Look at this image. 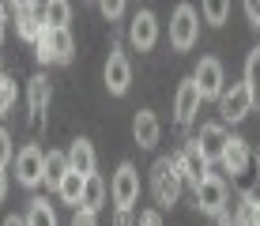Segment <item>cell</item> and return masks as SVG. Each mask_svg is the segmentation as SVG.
Segmentation results:
<instances>
[{"label": "cell", "mask_w": 260, "mask_h": 226, "mask_svg": "<svg viewBox=\"0 0 260 226\" xmlns=\"http://www.w3.org/2000/svg\"><path fill=\"white\" fill-rule=\"evenodd\" d=\"M102 15H106V19H121L124 4H121V0H102Z\"/></svg>", "instance_id": "obj_30"}, {"label": "cell", "mask_w": 260, "mask_h": 226, "mask_svg": "<svg viewBox=\"0 0 260 226\" xmlns=\"http://www.w3.org/2000/svg\"><path fill=\"white\" fill-rule=\"evenodd\" d=\"M196 87H200V98H222V90H226V79H222V64L215 57H204L200 64L192 72Z\"/></svg>", "instance_id": "obj_10"}, {"label": "cell", "mask_w": 260, "mask_h": 226, "mask_svg": "<svg viewBox=\"0 0 260 226\" xmlns=\"http://www.w3.org/2000/svg\"><path fill=\"white\" fill-rule=\"evenodd\" d=\"M15 177H19V185L26 188H38L42 181H46V155H42V147H23L19 155H15Z\"/></svg>", "instance_id": "obj_6"}, {"label": "cell", "mask_w": 260, "mask_h": 226, "mask_svg": "<svg viewBox=\"0 0 260 226\" xmlns=\"http://www.w3.org/2000/svg\"><path fill=\"white\" fill-rule=\"evenodd\" d=\"M12 102H15V79L12 76H0V117H8Z\"/></svg>", "instance_id": "obj_26"}, {"label": "cell", "mask_w": 260, "mask_h": 226, "mask_svg": "<svg viewBox=\"0 0 260 226\" xmlns=\"http://www.w3.org/2000/svg\"><path fill=\"white\" fill-rule=\"evenodd\" d=\"M15 15V30H19L23 42H38L42 30H46V4H12Z\"/></svg>", "instance_id": "obj_5"}, {"label": "cell", "mask_w": 260, "mask_h": 226, "mask_svg": "<svg viewBox=\"0 0 260 226\" xmlns=\"http://www.w3.org/2000/svg\"><path fill=\"white\" fill-rule=\"evenodd\" d=\"M94 147H91V140H72V147H68V170L72 174H79V177H91L94 174Z\"/></svg>", "instance_id": "obj_14"}, {"label": "cell", "mask_w": 260, "mask_h": 226, "mask_svg": "<svg viewBox=\"0 0 260 226\" xmlns=\"http://www.w3.org/2000/svg\"><path fill=\"white\" fill-rule=\"evenodd\" d=\"M245 87L253 94V106H260V49H253L245 57Z\"/></svg>", "instance_id": "obj_23"}, {"label": "cell", "mask_w": 260, "mask_h": 226, "mask_svg": "<svg viewBox=\"0 0 260 226\" xmlns=\"http://www.w3.org/2000/svg\"><path fill=\"white\" fill-rule=\"evenodd\" d=\"M26 226H57V211L49 207V200H30Z\"/></svg>", "instance_id": "obj_24"}, {"label": "cell", "mask_w": 260, "mask_h": 226, "mask_svg": "<svg viewBox=\"0 0 260 226\" xmlns=\"http://www.w3.org/2000/svg\"><path fill=\"white\" fill-rule=\"evenodd\" d=\"M245 15H249V23L260 30V4H256V0H249V4H245Z\"/></svg>", "instance_id": "obj_33"}, {"label": "cell", "mask_w": 260, "mask_h": 226, "mask_svg": "<svg viewBox=\"0 0 260 226\" xmlns=\"http://www.w3.org/2000/svg\"><path fill=\"white\" fill-rule=\"evenodd\" d=\"M12 12V4H0V42H4V15Z\"/></svg>", "instance_id": "obj_34"}, {"label": "cell", "mask_w": 260, "mask_h": 226, "mask_svg": "<svg viewBox=\"0 0 260 226\" xmlns=\"http://www.w3.org/2000/svg\"><path fill=\"white\" fill-rule=\"evenodd\" d=\"M128 42L136 45V49H151V45L158 42V19H155V12L140 8V12L132 15V23H128Z\"/></svg>", "instance_id": "obj_12"}, {"label": "cell", "mask_w": 260, "mask_h": 226, "mask_svg": "<svg viewBox=\"0 0 260 226\" xmlns=\"http://www.w3.org/2000/svg\"><path fill=\"white\" fill-rule=\"evenodd\" d=\"M106 87H110V94H124L132 87V64L121 49H113L106 60Z\"/></svg>", "instance_id": "obj_13"}, {"label": "cell", "mask_w": 260, "mask_h": 226, "mask_svg": "<svg viewBox=\"0 0 260 226\" xmlns=\"http://www.w3.org/2000/svg\"><path fill=\"white\" fill-rule=\"evenodd\" d=\"M226 15H230V8L222 4V0H208V4H204V19H208L211 26H222Z\"/></svg>", "instance_id": "obj_25"}, {"label": "cell", "mask_w": 260, "mask_h": 226, "mask_svg": "<svg viewBox=\"0 0 260 226\" xmlns=\"http://www.w3.org/2000/svg\"><path fill=\"white\" fill-rule=\"evenodd\" d=\"M4 226H26V219H19V215H8Z\"/></svg>", "instance_id": "obj_36"}, {"label": "cell", "mask_w": 260, "mask_h": 226, "mask_svg": "<svg viewBox=\"0 0 260 226\" xmlns=\"http://www.w3.org/2000/svg\"><path fill=\"white\" fill-rule=\"evenodd\" d=\"M8 162H15V151H12V136H8V128H0V166H8Z\"/></svg>", "instance_id": "obj_28"}, {"label": "cell", "mask_w": 260, "mask_h": 226, "mask_svg": "<svg viewBox=\"0 0 260 226\" xmlns=\"http://www.w3.org/2000/svg\"><path fill=\"white\" fill-rule=\"evenodd\" d=\"M102 204H106V185H102V177H98V174H91V177H87V188H83V204H79V207H83V211H102Z\"/></svg>", "instance_id": "obj_20"}, {"label": "cell", "mask_w": 260, "mask_h": 226, "mask_svg": "<svg viewBox=\"0 0 260 226\" xmlns=\"http://www.w3.org/2000/svg\"><path fill=\"white\" fill-rule=\"evenodd\" d=\"M256 162H260V151H256Z\"/></svg>", "instance_id": "obj_38"}, {"label": "cell", "mask_w": 260, "mask_h": 226, "mask_svg": "<svg viewBox=\"0 0 260 226\" xmlns=\"http://www.w3.org/2000/svg\"><path fill=\"white\" fill-rule=\"evenodd\" d=\"M226 204H230V200H226V181H222V177L211 174L200 188H196V207H200L204 215H211V219H215Z\"/></svg>", "instance_id": "obj_11"}, {"label": "cell", "mask_w": 260, "mask_h": 226, "mask_svg": "<svg viewBox=\"0 0 260 226\" xmlns=\"http://www.w3.org/2000/svg\"><path fill=\"white\" fill-rule=\"evenodd\" d=\"M34 57H38L42 64H53V38H49V26L42 30V38L34 42Z\"/></svg>", "instance_id": "obj_27"}, {"label": "cell", "mask_w": 260, "mask_h": 226, "mask_svg": "<svg viewBox=\"0 0 260 226\" xmlns=\"http://www.w3.org/2000/svg\"><path fill=\"white\" fill-rule=\"evenodd\" d=\"M83 188H87V177H79V174H68L64 181H60V188H57V192H60V200H64V204H83Z\"/></svg>", "instance_id": "obj_22"}, {"label": "cell", "mask_w": 260, "mask_h": 226, "mask_svg": "<svg viewBox=\"0 0 260 226\" xmlns=\"http://www.w3.org/2000/svg\"><path fill=\"white\" fill-rule=\"evenodd\" d=\"M256 226H260V196H256Z\"/></svg>", "instance_id": "obj_37"}, {"label": "cell", "mask_w": 260, "mask_h": 226, "mask_svg": "<svg viewBox=\"0 0 260 226\" xmlns=\"http://www.w3.org/2000/svg\"><path fill=\"white\" fill-rule=\"evenodd\" d=\"M226 128L222 124H200V136H196V143H200V151H204V158H222V151H226Z\"/></svg>", "instance_id": "obj_16"}, {"label": "cell", "mask_w": 260, "mask_h": 226, "mask_svg": "<svg viewBox=\"0 0 260 226\" xmlns=\"http://www.w3.org/2000/svg\"><path fill=\"white\" fill-rule=\"evenodd\" d=\"M174 166H177V174H181V181L185 185H192V192L204 185V181L211 177V170H208V158H204V151H200V143L196 140H189L181 147V155L174 158Z\"/></svg>", "instance_id": "obj_2"}, {"label": "cell", "mask_w": 260, "mask_h": 226, "mask_svg": "<svg viewBox=\"0 0 260 226\" xmlns=\"http://www.w3.org/2000/svg\"><path fill=\"white\" fill-rule=\"evenodd\" d=\"M0 76H4V72H0Z\"/></svg>", "instance_id": "obj_39"}, {"label": "cell", "mask_w": 260, "mask_h": 226, "mask_svg": "<svg viewBox=\"0 0 260 226\" xmlns=\"http://www.w3.org/2000/svg\"><path fill=\"white\" fill-rule=\"evenodd\" d=\"M8 196V174H4V166H0V200Z\"/></svg>", "instance_id": "obj_35"}, {"label": "cell", "mask_w": 260, "mask_h": 226, "mask_svg": "<svg viewBox=\"0 0 260 226\" xmlns=\"http://www.w3.org/2000/svg\"><path fill=\"white\" fill-rule=\"evenodd\" d=\"M68 23H72V4H64V0L46 4V26L49 30H68Z\"/></svg>", "instance_id": "obj_21"}, {"label": "cell", "mask_w": 260, "mask_h": 226, "mask_svg": "<svg viewBox=\"0 0 260 226\" xmlns=\"http://www.w3.org/2000/svg\"><path fill=\"white\" fill-rule=\"evenodd\" d=\"M49 98H53L49 79L42 76V72H38V76H30V83H26V110H30V124H34V128H42V124H46Z\"/></svg>", "instance_id": "obj_9"}, {"label": "cell", "mask_w": 260, "mask_h": 226, "mask_svg": "<svg viewBox=\"0 0 260 226\" xmlns=\"http://www.w3.org/2000/svg\"><path fill=\"white\" fill-rule=\"evenodd\" d=\"M181 185H185V181H181V174H177L174 158H155V166H151V196H155L158 211L177 204Z\"/></svg>", "instance_id": "obj_1"}, {"label": "cell", "mask_w": 260, "mask_h": 226, "mask_svg": "<svg viewBox=\"0 0 260 226\" xmlns=\"http://www.w3.org/2000/svg\"><path fill=\"white\" fill-rule=\"evenodd\" d=\"M110 196H113L117 207H128V211H132V204L140 200V170L132 166V162H121L117 166L113 185H110Z\"/></svg>", "instance_id": "obj_4"}, {"label": "cell", "mask_w": 260, "mask_h": 226, "mask_svg": "<svg viewBox=\"0 0 260 226\" xmlns=\"http://www.w3.org/2000/svg\"><path fill=\"white\" fill-rule=\"evenodd\" d=\"M113 226H136V211H128V207H117V211H113Z\"/></svg>", "instance_id": "obj_31"}, {"label": "cell", "mask_w": 260, "mask_h": 226, "mask_svg": "<svg viewBox=\"0 0 260 226\" xmlns=\"http://www.w3.org/2000/svg\"><path fill=\"white\" fill-rule=\"evenodd\" d=\"M136 226H162V211H158V207H151V211H143L140 219H136Z\"/></svg>", "instance_id": "obj_32"}, {"label": "cell", "mask_w": 260, "mask_h": 226, "mask_svg": "<svg viewBox=\"0 0 260 226\" xmlns=\"http://www.w3.org/2000/svg\"><path fill=\"white\" fill-rule=\"evenodd\" d=\"M222 166H226V174L230 177H241L249 170V143L241 140V136H230L226 140V151H222Z\"/></svg>", "instance_id": "obj_15"}, {"label": "cell", "mask_w": 260, "mask_h": 226, "mask_svg": "<svg viewBox=\"0 0 260 226\" xmlns=\"http://www.w3.org/2000/svg\"><path fill=\"white\" fill-rule=\"evenodd\" d=\"M196 30H200V23H196V8L192 4H177L174 8V19H170V45H174L177 53L192 49Z\"/></svg>", "instance_id": "obj_3"}, {"label": "cell", "mask_w": 260, "mask_h": 226, "mask_svg": "<svg viewBox=\"0 0 260 226\" xmlns=\"http://www.w3.org/2000/svg\"><path fill=\"white\" fill-rule=\"evenodd\" d=\"M249 110H253V94H249L245 83H230V90H222V98H219L222 121L238 124V121H245V117H249Z\"/></svg>", "instance_id": "obj_8"}, {"label": "cell", "mask_w": 260, "mask_h": 226, "mask_svg": "<svg viewBox=\"0 0 260 226\" xmlns=\"http://www.w3.org/2000/svg\"><path fill=\"white\" fill-rule=\"evenodd\" d=\"M72 226H98V215H94V211H83V207H76Z\"/></svg>", "instance_id": "obj_29"}, {"label": "cell", "mask_w": 260, "mask_h": 226, "mask_svg": "<svg viewBox=\"0 0 260 226\" xmlns=\"http://www.w3.org/2000/svg\"><path fill=\"white\" fill-rule=\"evenodd\" d=\"M49 38H53V64H72V57H76L72 30H49Z\"/></svg>", "instance_id": "obj_18"}, {"label": "cell", "mask_w": 260, "mask_h": 226, "mask_svg": "<svg viewBox=\"0 0 260 226\" xmlns=\"http://www.w3.org/2000/svg\"><path fill=\"white\" fill-rule=\"evenodd\" d=\"M200 87H196V79H185L181 87H177V94H174V121H177V128H189V124L196 121V113H200Z\"/></svg>", "instance_id": "obj_7"}, {"label": "cell", "mask_w": 260, "mask_h": 226, "mask_svg": "<svg viewBox=\"0 0 260 226\" xmlns=\"http://www.w3.org/2000/svg\"><path fill=\"white\" fill-rule=\"evenodd\" d=\"M72 174L68 170V155H60V151H49L46 155V185L49 188H60V181Z\"/></svg>", "instance_id": "obj_19"}, {"label": "cell", "mask_w": 260, "mask_h": 226, "mask_svg": "<svg viewBox=\"0 0 260 226\" xmlns=\"http://www.w3.org/2000/svg\"><path fill=\"white\" fill-rule=\"evenodd\" d=\"M132 136H136V143L143 151H151L158 143V117L151 110H136V117H132Z\"/></svg>", "instance_id": "obj_17"}]
</instances>
